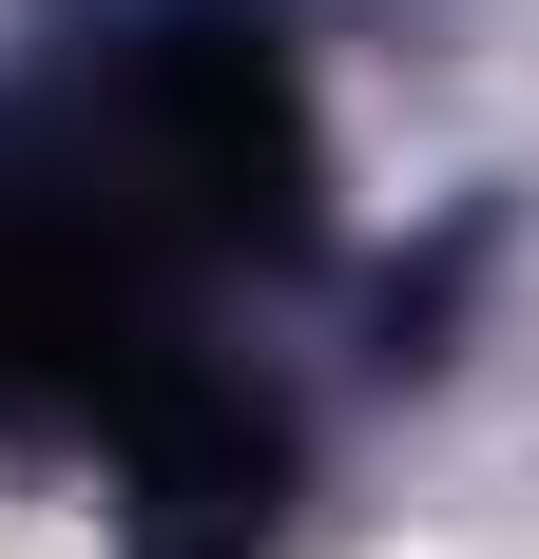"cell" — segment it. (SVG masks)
I'll use <instances>...</instances> for the list:
<instances>
[{"mask_svg":"<svg viewBox=\"0 0 539 559\" xmlns=\"http://www.w3.org/2000/svg\"><path fill=\"white\" fill-rule=\"evenodd\" d=\"M116 483H135V559H251L289 502V425L213 367H173L135 425H116Z\"/></svg>","mask_w":539,"mask_h":559,"instance_id":"obj_2","label":"cell"},{"mask_svg":"<svg viewBox=\"0 0 539 559\" xmlns=\"http://www.w3.org/2000/svg\"><path fill=\"white\" fill-rule=\"evenodd\" d=\"M77 97H97V135L135 155V193L173 213V251H193V271H213V251H289V231H309V97H289L270 20L173 0V20H135Z\"/></svg>","mask_w":539,"mask_h":559,"instance_id":"obj_1","label":"cell"}]
</instances>
